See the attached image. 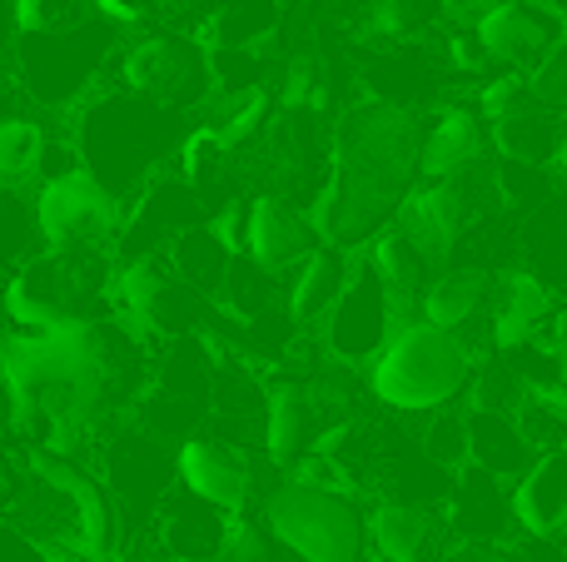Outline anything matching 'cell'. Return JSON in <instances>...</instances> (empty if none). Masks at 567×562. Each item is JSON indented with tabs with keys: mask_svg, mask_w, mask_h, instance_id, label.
Here are the masks:
<instances>
[{
	"mask_svg": "<svg viewBox=\"0 0 567 562\" xmlns=\"http://www.w3.org/2000/svg\"><path fill=\"white\" fill-rule=\"evenodd\" d=\"M0 358L16 394V424L35 428L45 438V454H70L75 438L115 408L135 368V344L110 319H95L55 334L16 339Z\"/></svg>",
	"mask_w": 567,
	"mask_h": 562,
	"instance_id": "cell-1",
	"label": "cell"
},
{
	"mask_svg": "<svg viewBox=\"0 0 567 562\" xmlns=\"http://www.w3.org/2000/svg\"><path fill=\"white\" fill-rule=\"evenodd\" d=\"M423 175V129L409 110L369 100L353 105L333 129L329 179L313 199V235L333 249H353L363 239H379L389 219L413 195V179Z\"/></svg>",
	"mask_w": 567,
	"mask_h": 562,
	"instance_id": "cell-2",
	"label": "cell"
},
{
	"mask_svg": "<svg viewBox=\"0 0 567 562\" xmlns=\"http://www.w3.org/2000/svg\"><path fill=\"white\" fill-rule=\"evenodd\" d=\"M175 139V110L140 95H110L80 115V155L85 175L105 189L110 199L125 195L130 185L155 169V159Z\"/></svg>",
	"mask_w": 567,
	"mask_h": 562,
	"instance_id": "cell-3",
	"label": "cell"
},
{
	"mask_svg": "<svg viewBox=\"0 0 567 562\" xmlns=\"http://www.w3.org/2000/svg\"><path fill=\"white\" fill-rule=\"evenodd\" d=\"M6 314L20 329H35V334L110 319V274L100 264V254H80V249H45V254H35L10 279Z\"/></svg>",
	"mask_w": 567,
	"mask_h": 562,
	"instance_id": "cell-4",
	"label": "cell"
},
{
	"mask_svg": "<svg viewBox=\"0 0 567 562\" xmlns=\"http://www.w3.org/2000/svg\"><path fill=\"white\" fill-rule=\"evenodd\" d=\"M468 374L473 358L458 344V334L433 324H409L389 339V348L373 364V394L389 408L423 414V408H443L449 398H458Z\"/></svg>",
	"mask_w": 567,
	"mask_h": 562,
	"instance_id": "cell-5",
	"label": "cell"
},
{
	"mask_svg": "<svg viewBox=\"0 0 567 562\" xmlns=\"http://www.w3.org/2000/svg\"><path fill=\"white\" fill-rule=\"evenodd\" d=\"M269 533L284 548H293L303 562H363L369 548V523L363 508L349 493L313 483H284L265 503Z\"/></svg>",
	"mask_w": 567,
	"mask_h": 562,
	"instance_id": "cell-6",
	"label": "cell"
},
{
	"mask_svg": "<svg viewBox=\"0 0 567 562\" xmlns=\"http://www.w3.org/2000/svg\"><path fill=\"white\" fill-rule=\"evenodd\" d=\"M115 30L85 20L75 30H55V35H25L20 40V75L40 100H65L85 85V75H95L100 55L110 50Z\"/></svg>",
	"mask_w": 567,
	"mask_h": 562,
	"instance_id": "cell-7",
	"label": "cell"
},
{
	"mask_svg": "<svg viewBox=\"0 0 567 562\" xmlns=\"http://www.w3.org/2000/svg\"><path fill=\"white\" fill-rule=\"evenodd\" d=\"M120 80H125L130 95L155 100V105H165V110H179L205 95L209 65H205V50L189 45L185 35H150L125 55Z\"/></svg>",
	"mask_w": 567,
	"mask_h": 562,
	"instance_id": "cell-8",
	"label": "cell"
},
{
	"mask_svg": "<svg viewBox=\"0 0 567 562\" xmlns=\"http://www.w3.org/2000/svg\"><path fill=\"white\" fill-rule=\"evenodd\" d=\"M110 195L90 175H60L55 185H45L35 205V229L45 239V249H80L95 254L100 239L110 235Z\"/></svg>",
	"mask_w": 567,
	"mask_h": 562,
	"instance_id": "cell-9",
	"label": "cell"
},
{
	"mask_svg": "<svg viewBox=\"0 0 567 562\" xmlns=\"http://www.w3.org/2000/svg\"><path fill=\"white\" fill-rule=\"evenodd\" d=\"M563 20L553 15L543 0H498L493 10L478 15V45L503 65H543L548 50L558 45Z\"/></svg>",
	"mask_w": 567,
	"mask_h": 562,
	"instance_id": "cell-10",
	"label": "cell"
},
{
	"mask_svg": "<svg viewBox=\"0 0 567 562\" xmlns=\"http://www.w3.org/2000/svg\"><path fill=\"white\" fill-rule=\"evenodd\" d=\"M468 225V199H463L458 179H443V185H429V189H413L403 199V209L393 215V229L419 249L423 259L433 264H449L453 249H458V235Z\"/></svg>",
	"mask_w": 567,
	"mask_h": 562,
	"instance_id": "cell-11",
	"label": "cell"
},
{
	"mask_svg": "<svg viewBox=\"0 0 567 562\" xmlns=\"http://www.w3.org/2000/svg\"><path fill=\"white\" fill-rule=\"evenodd\" d=\"M389 314H393V299L389 289L379 284V274H359L343 284L339 304L329 309V348L339 358H363L383 344L389 334Z\"/></svg>",
	"mask_w": 567,
	"mask_h": 562,
	"instance_id": "cell-12",
	"label": "cell"
},
{
	"mask_svg": "<svg viewBox=\"0 0 567 562\" xmlns=\"http://www.w3.org/2000/svg\"><path fill=\"white\" fill-rule=\"evenodd\" d=\"M313 249H319V235H313L309 215H299L289 199L265 195L249 205V259L259 269L303 264Z\"/></svg>",
	"mask_w": 567,
	"mask_h": 562,
	"instance_id": "cell-13",
	"label": "cell"
},
{
	"mask_svg": "<svg viewBox=\"0 0 567 562\" xmlns=\"http://www.w3.org/2000/svg\"><path fill=\"white\" fill-rule=\"evenodd\" d=\"M179 478L195 498L225 508V513H239L249 503V458L215 438H189L179 454Z\"/></svg>",
	"mask_w": 567,
	"mask_h": 562,
	"instance_id": "cell-14",
	"label": "cell"
},
{
	"mask_svg": "<svg viewBox=\"0 0 567 562\" xmlns=\"http://www.w3.org/2000/svg\"><path fill=\"white\" fill-rule=\"evenodd\" d=\"M35 473H40V478H50V483H55L60 493L70 498L85 553H90V558H105L110 548H115V518H110L105 493H100V488L90 483V478L80 473V468H70L60 454H35Z\"/></svg>",
	"mask_w": 567,
	"mask_h": 562,
	"instance_id": "cell-15",
	"label": "cell"
},
{
	"mask_svg": "<svg viewBox=\"0 0 567 562\" xmlns=\"http://www.w3.org/2000/svg\"><path fill=\"white\" fill-rule=\"evenodd\" d=\"M513 518L528 533L553 538L567 528V454H543L513 493Z\"/></svg>",
	"mask_w": 567,
	"mask_h": 562,
	"instance_id": "cell-16",
	"label": "cell"
},
{
	"mask_svg": "<svg viewBox=\"0 0 567 562\" xmlns=\"http://www.w3.org/2000/svg\"><path fill=\"white\" fill-rule=\"evenodd\" d=\"M179 284H185V279H179L175 269H165V259H135V264L115 279V299L135 319H145V324L175 329L179 319H185L179 314Z\"/></svg>",
	"mask_w": 567,
	"mask_h": 562,
	"instance_id": "cell-17",
	"label": "cell"
},
{
	"mask_svg": "<svg viewBox=\"0 0 567 562\" xmlns=\"http://www.w3.org/2000/svg\"><path fill=\"white\" fill-rule=\"evenodd\" d=\"M483 159V125L473 110H443L439 125L423 135V175L433 185L458 179L463 169H473Z\"/></svg>",
	"mask_w": 567,
	"mask_h": 562,
	"instance_id": "cell-18",
	"label": "cell"
},
{
	"mask_svg": "<svg viewBox=\"0 0 567 562\" xmlns=\"http://www.w3.org/2000/svg\"><path fill=\"white\" fill-rule=\"evenodd\" d=\"M553 289L543 284L533 269H523V274L508 279V299H503L498 319H493V339H498V348H533V339H538V329L553 319Z\"/></svg>",
	"mask_w": 567,
	"mask_h": 562,
	"instance_id": "cell-19",
	"label": "cell"
},
{
	"mask_svg": "<svg viewBox=\"0 0 567 562\" xmlns=\"http://www.w3.org/2000/svg\"><path fill=\"white\" fill-rule=\"evenodd\" d=\"M185 229H199L195 189L159 179V185H150V195L140 199L135 219H130V229H125V244H130V249H145V244H150V235H155V239L175 235V239H179Z\"/></svg>",
	"mask_w": 567,
	"mask_h": 562,
	"instance_id": "cell-20",
	"label": "cell"
},
{
	"mask_svg": "<svg viewBox=\"0 0 567 562\" xmlns=\"http://www.w3.org/2000/svg\"><path fill=\"white\" fill-rule=\"evenodd\" d=\"M493 299V279L483 269H449L439 274L429 289H423V319L433 329H463L483 304Z\"/></svg>",
	"mask_w": 567,
	"mask_h": 562,
	"instance_id": "cell-21",
	"label": "cell"
},
{
	"mask_svg": "<svg viewBox=\"0 0 567 562\" xmlns=\"http://www.w3.org/2000/svg\"><path fill=\"white\" fill-rule=\"evenodd\" d=\"M265 438H269V458L284 464H299L313 444V404L303 388L284 384L269 394V418H265Z\"/></svg>",
	"mask_w": 567,
	"mask_h": 562,
	"instance_id": "cell-22",
	"label": "cell"
},
{
	"mask_svg": "<svg viewBox=\"0 0 567 562\" xmlns=\"http://www.w3.org/2000/svg\"><path fill=\"white\" fill-rule=\"evenodd\" d=\"M343 284H349V264H343V249H333V244L313 249V254L303 259L299 279H293V299H289V314L299 319V324H309V319L329 314V309L339 304Z\"/></svg>",
	"mask_w": 567,
	"mask_h": 562,
	"instance_id": "cell-23",
	"label": "cell"
},
{
	"mask_svg": "<svg viewBox=\"0 0 567 562\" xmlns=\"http://www.w3.org/2000/svg\"><path fill=\"white\" fill-rule=\"evenodd\" d=\"M369 538L389 562H423V553L433 543V523L413 503H383L369 518Z\"/></svg>",
	"mask_w": 567,
	"mask_h": 562,
	"instance_id": "cell-24",
	"label": "cell"
},
{
	"mask_svg": "<svg viewBox=\"0 0 567 562\" xmlns=\"http://www.w3.org/2000/svg\"><path fill=\"white\" fill-rule=\"evenodd\" d=\"M373 274H379V284L389 289L393 309L413 304V299L423 294V279H429V259L419 254V249L409 244V239L399 235V229H383L379 239H373Z\"/></svg>",
	"mask_w": 567,
	"mask_h": 562,
	"instance_id": "cell-25",
	"label": "cell"
},
{
	"mask_svg": "<svg viewBox=\"0 0 567 562\" xmlns=\"http://www.w3.org/2000/svg\"><path fill=\"white\" fill-rule=\"evenodd\" d=\"M239 254H229L225 244H219V235L209 225H199V229H185V235L175 239V254H169V269H175L185 284H195V289H225V279H229V264H235Z\"/></svg>",
	"mask_w": 567,
	"mask_h": 562,
	"instance_id": "cell-26",
	"label": "cell"
},
{
	"mask_svg": "<svg viewBox=\"0 0 567 562\" xmlns=\"http://www.w3.org/2000/svg\"><path fill=\"white\" fill-rule=\"evenodd\" d=\"M493 145H498L513 165H543V159L558 155V129H553V119L533 105V110H518V115H508V119H493Z\"/></svg>",
	"mask_w": 567,
	"mask_h": 562,
	"instance_id": "cell-27",
	"label": "cell"
},
{
	"mask_svg": "<svg viewBox=\"0 0 567 562\" xmlns=\"http://www.w3.org/2000/svg\"><path fill=\"white\" fill-rule=\"evenodd\" d=\"M468 454L478 458L483 473L503 478V473H523V458H528V438L518 434V424H508L503 414H483L468 428Z\"/></svg>",
	"mask_w": 567,
	"mask_h": 562,
	"instance_id": "cell-28",
	"label": "cell"
},
{
	"mask_svg": "<svg viewBox=\"0 0 567 562\" xmlns=\"http://www.w3.org/2000/svg\"><path fill=\"white\" fill-rule=\"evenodd\" d=\"M453 518H458L463 533H473L478 543H488L493 533L503 528V498H498V483H493V473H468L458 483V493H453Z\"/></svg>",
	"mask_w": 567,
	"mask_h": 562,
	"instance_id": "cell-29",
	"label": "cell"
},
{
	"mask_svg": "<svg viewBox=\"0 0 567 562\" xmlns=\"http://www.w3.org/2000/svg\"><path fill=\"white\" fill-rule=\"evenodd\" d=\"M229 175V145L219 139V129H195L185 139V179L195 195L219 189V179Z\"/></svg>",
	"mask_w": 567,
	"mask_h": 562,
	"instance_id": "cell-30",
	"label": "cell"
},
{
	"mask_svg": "<svg viewBox=\"0 0 567 562\" xmlns=\"http://www.w3.org/2000/svg\"><path fill=\"white\" fill-rule=\"evenodd\" d=\"M95 15V0H16V25L25 35H55L75 30Z\"/></svg>",
	"mask_w": 567,
	"mask_h": 562,
	"instance_id": "cell-31",
	"label": "cell"
},
{
	"mask_svg": "<svg viewBox=\"0 0 567 562\" xmlns=\"http://www.w3.org/2000/svg\"><path fill=\"white\" fill-rule=\"evenodd\" d=\"M443 0H373L369 6V25L373 35H389V40H409L419 30H429L439 20Z\"/></svg>",
	"mask_w": 567,
	"mask_h": 562,
	"instance_id": "cell-32",
	"label": "cell"
},
{
	"mask_svg": "<svg viewBox=\"0 0 567 562\" xmlns=\"http://www.w3.org/2000/svg\"><path fill=\"white\" fill-rule=\"evenodd\" d=\"M40 149H45V135L30 119H0V175L20 179L40 165Z\"/></svg>",
	"mask_w": 567,
	"mask_h": 562,
	"instance_id": "cell-33",
	"label": "cell"
},
{
	"mask_svg": "<svg viewBox=\"0 0 567 562\" xmlns=\"http://www.w3.org/2000/svg\"><path fill=\"white\" fill-rule=\"evenodd\" d=\"M269 110H275V100H269L265 85L239 90V100H235V110H229V119L219 125V139H225V145H245V139H255L259 129H265Z\"/></svg>",
	"mask_w": 567,
	"mask_h": 562,
	"instance_id": "cell-34",
	"label": "cell"
},
{
	"mask_svg": "<svg viewBox=\"0 0 567 562\" xmlns=\"http://www.w3.org/2000/svg\"><path fill=\"white\" fill-rule=\"evenodd\" d=\"M533 105H538V100H533V85H528V75H518V70H508V75L483 85V115L488 119H508V115L533 110Z\"/></svg>",
	"mask_w": 567,
	"mask_h": 562,
	"instance_id": "cell-35",
	"label": "cell"
},
{
	"mask_svg": "<svg viewBox=\"0 0 567 562\" xmlns=\"http://www.w3.org/2000/svg\"><path fill=\"white\" fill-rule=\"evenodd\" d=\"M225 289H229V304H235L245 319H255L259 309H265V299H269V279H265V269H259L255 259L245 264V254H239L235 264H229Z\"/></svg>",
	"mask_w": 567,
	"mask_h": 562,
	"instance_id": "cell-36",
	"label": "cell"
},
{
	"mask_svg": "<svg viewBox=\"0 0 567 562\" xmlns=\"http://www.w3.org/2000/svg\"><path fill=\"white\" fill-rule=\"evenodd\" d=\"M528 85L538 105H567V30L558 35V45L548 50V60L528 75Z\"/></svg>",
	"mask_w": 567,
	"mask_h": 562,
	"instance_id": "cell-37",
	"label": "cell"
},
{
	"mask_svg": "<svg viewBox=\"0 0 567 562\" xmlns=\"http://www.w3.org/2000/svg\"><path fill=\"white\" fill-rule=\"evenodd\" d=\"M30 235H40L35 229V215H30L25 205H20L16 195H0V259H16L30 249Z\"/></svg>",
	"mask_w": 567,
	"mask_h": 562,
	"instance_id": "cell-38",
	"label": "cell"
},
{
	"mask_svg": "<svg viewBox=\"0 0 567 562\" xmlns=\"http://www.w3.org/2000/svg\"><path fill=\"white\" fill-rule=\"evenodd\" d=\"M189 562H269V548H265V538H259L249 523H235L225 538H219L215 553L189 558Z\"/></svg>",
	"mask_w": 567,
	"mask_h": 562,
	"instance_id": "cell-39",
	"label": "cell"
},
{
	"mask_svg": "<svg viewBox=\"0 0 567 562\" xmlns=\"http://www.w3.org/2000/svg\"><path fill=\"white\" fill-rule=\"evenodd\" d=\"M219 235V244L229 249V254H245L249 249V209L245 205H225V215L209 225Z\"/></svg>",
	"mask_w": 567,
	"mask_h": 562,
	"instance_id": "cell-40",
	"label": "cell"
},
{
	"mask_svg": "<svg viewBox=\"0 0 567 562\" xmlns=\"http://www.w3.org/2000/svg\"><path fill=\"white\" fill-rule=\"evenodd\" d=\"M313 95V60H293L289 80H284V105H303ZM319 100V95H313Z\"/></svg>",
	"mask_w": 567,
	"mask_h": 562,
	"instance_id": "cell-41",
	"label": "cell"
},
{
	"mask_svg": "<svg viewBox=\"0 0 567 562\" xmlns=\"http://www.w3.org/2000/svg\"><path fill=\"white\" fill-rule=\"evenodd\" d=\"M458 438H463V424H458V418H443V424L439 428H433V458H443V464H453V458H458L463 454V448H468V444H458Z\"/></svg>",
	"mask_w": 567,
	"mask_h": 562,
	"instance_id": "cell-42",
	"label": "cell"
},
{
	"mask_svg": "<svg viewBox=\"0 0 567 562\" xmlns=\"http://www.w3.org/2000/svg\"><path fill=\"white\" fill-rule=\"evenodd\" d=\"M553 364H558V394H548V398L567 414V309L558 319V334H553Z\"/></svg>",
	"mask_w": 567,
	"mask_h": 562,
	"instance_id": "cell-43",
	"label": "cell"
},
{
	"mask_svg": "<svg viewBox=\"0 0 567 562\" xmlns=\"http://www.w3.org/2000/svg\"><path fill=\"white\" fill-rule=\"evenodd\" d=\"M449 50H453V60H458L463 70H473V75H478V70H483V65H488V60H493L488 50L478 45V35H458V40H453Z\"/></svg>",
	"mask_w": 567,
	"mask_h": 562,
	"instance_id": "cell-44",
	"label": "cell"
},
{
	"mask_svg": "<svg viewBox=\"0 0 567 562\" xmlns=\"http://www.w3.org/2000/svg\"><path fill=\"white\" fill-rule=\"evenodd\" d=\"M449 562H523V558L508 553V548H493V543H468L463 553H453Z\"/></svg>",
	"mask_w": 567,
	"mask_h": 562,
	"instance_id": "cell-45",
	"label": "cell"
},
{
	"mask_svg": "<svg viewBox=\"0 0 567 562\" xmlns=\"http://www.w3.org/2000/svg\"><path fill=\"white\" fill-rule=\"evenodd\" d=\"M16 424V394H10L6 374H0V438H6V428Z\"/></svg>",
	"mask_w": 567,
	"mask_h": 562,
	"instance_id": "cell-46",
	"label": "cell"
},
{
	"mask_svg": "<svg viewBox=\"0 0 567 562\" xmlns=\"http://www.w3.org/2000/svg\"><path fill=\"white\" fill-rule=\"evenodd\" d=\"M10 35H16V0H0V50L10 45Z\"/></svg>",
	"mask_w": 567,
	"mask_h": 562,
	"instance_id": "cell-47",
	"label": "cell"
},
{
	"mask_svg": "<svg viewBox=\"0 0 567 562\" xmlns=\"http://www.w3.org/2000/svg\"><path fill=\"white\" fill-rule=\"evenodd\" d=\"M6 319H10L6 314V294H0V354H6Z\"/></svg>",
	"mask_w": 567,
	"mask_h": 562,
	"instance_id": "cell-48",
	"label": "cell"
},
{
	"mask_svg": "<svg viewBox=\"0 0 567 562\" xmlns=\"http://www.w3.org/2000/svg\"><path fill=\"white\" fill-rule=\"evenodd\" d=\"M553 159H558V165H563V175H567V139L558 145V155H553Z\"/></svg>",
	"mask_w": 567,
	"mask_h": 562,
	"instance_id": "cell-49",
	"label": "cell"
}]
</instances>
